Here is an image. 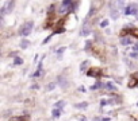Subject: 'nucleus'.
I'll list each match as a JSON object with an SVG mask.
<instances>
[{
    "label": "nucleus",
    "instance_id": "9d476101",
    "mask_svg": "<svg viewBox=\"0 0 138 121\" xmlns=\"http://www.w3.org/2000/svg\"><path fill=\"white\" fill-rule=\"evenodd\" d=\"M41 70H42V65H41V63H39V65H38V70H37V73H35V74H34L33 77H38L39 74H41Z\"/></svg>",
    "mask_w": 138,
    "mask_h": 121
},
{
    "label": "nucleus",
    "instance_id": "20e7f679",
    "mask_svg": "<svg viewBox=\"0 0 138 121\" xmlns=\"http://www.w3.org/2000/svg\"><path fill=\"white\" fill-rule=\"evenodd\" d=\"M100 71H102L100 69H91L87 74H88L89 77H98V75H100V74H102Z\"/></svg>",
    "mask_w": 138,
    "mask_h": 121
},
{
    "label": "nucleus",
    "instance_id": "6e6552de",
    "mask_svg": "<svg viewBox=\"0 0 138 121\" xmlns=\"http://www.w3.org/2000/svg\"><path fill=\"white\" fill-rule=\"evenodd\" d=\"M121 43L122 44H130L131 43V38H123L121 40Z\"/></svg>",
    "mask_w": 138,
    "mask_h": 121
},
{
    "label": "nucleus",
    "instance_id": "4468645a",
    "mask_svg": "<svg viewBox=\"0 0 138 121\" xmlns=\"http://www.w3.org/2000/svg\"><path fill=\"white\" fill-rule=\"evenodd\" d=\"M100 26H102V27H107V26H108V20H103V22L100 23Z\"/></svg>",
    "mask_w": 138,
    "mask_h": 121
},
{
    "label": "nucleus",
    "instance_id": "0eeeda50",
    "mask_svg": "<svg viewBox=\"0 0 138 121\" xmlns=\"http://www.w3.org/2000/svg\"><path fill=\"white\" fill-rule=\"evenodd\" d=\"M60 116H61V110L54 108V109H53V117H54V118H58Z\"/></svg>",
    "mask_w": 138,
    "mask_h": 121
},
{
    "label": "nucleus",
    "instance_id": "9b49d317",
    "mask_svg": "<svg viewBox=\"0 0 138 121\" xmlns=\"http://www.w3.org/2000/svg\"><path fill=\"white\" fill-rule=\"evenodd\" d=\"M89 32H91V30H89L88 27H87V28L84 27V30H83V31H81V35H84V36H85V35H88Z\"/></svg>",
    "mask_w": 138,
    "mask_h": 121
},
{
    "label": "nucleus",
    "instance_id": "f03ea898",
    "mask_svg": "<svg viewBox=\"0 0 138 121\" xmlns=\"http://www.w3.org/2000/svg\"><path fill=\"white\" fill-rule=\"evenodd\" d=\"M34 28V23L33 22H26L24 24H23L22 27H20V30H19V34L22 35V36H27L28 34L33 31Z\"/></svg>",
    "mask_w": 138,
    "mask_h": 121
},
{
    "label": "nucleus",
    "instance_id": "aec40b11",
    "mask_svg": "<svg viewBox=\"0 0 138 121\" xmlns=\"http://www.w3.org/2000/svg\"><path fill=\"white\" fill-rule=\"evenodd\" d=\"M137 105H138V104H137Z\"/></svg>",
    "mask_w": 138,
    "mask_h": 121
},
{
    "label": "nucleus",
    "instance_id": "a211bd4d",
    "mask_svg": "<svg viewBox=\"0 0 138 121\" xmlns=\"http://www.w3.org/2000/svg\"><path fill=\"white\" fill-rule=\"evenodd\" d=\"M134 50H135V51H138V44L135 46V47H134Z\"/></svg>",
    "mask_w": 138,
    "mask_h": 121
},
{
    "label": "nucleus",
    "instance_id": "39448f33",
    "mask_svg": "<svg viewBox=\"0 0 138 121\" xmlns=\"http://www.w3.org/2000/svg\"><path fill=\"white\" fill-rule=\"evenodd\" d=\"M87 106H88V102H80V104L75 105V108H77V109H84V108H87Z\"/></svg>",
    "mask_w": 138,
    "mask_h": 121
},
{
    "label": "nucleus",
    "instance_id": "6ab92c4d",
    "mask_svg": "<svg viewBox=\"0 0 138 121\" xmlns=\"http://www.w3.org/2000/svg\"><path fill=\"white\" fill-rule=\"evenodd\" d=\"M137 77H138V74H137Z\"/></svg>",
    "mask_w": 138,
    "mask_h": 121
},
{
    "label": "nucleus",
    "instance_id": "1a4fd4ad",
    "mask_svg": "<svg viewBox=\"0 0 138 121\" xmlns=\"http://www.w3.org/2000/svg\"><path fill=\"white\" fill-rule=\"evenodd\" d=\"M64 105H65V102H64V101H58V102L55 104V109H61Z\"/></svg>",
    "mask_w": 138,
    "mask_h": 121
},
{
    "label": "nucleus",
    "instance_id": "2eb2a0df",
    "mask_svg": "<svg viewBox=\"0 0 138 121\" xmlns=\"http://www.w3.org/2000/svg\"><path fill=\"white\" fill-rule=\"evenodd\" d=\"M10 121H23V118L22 117H12Z\"/></svg>",
    "mask_w": 138,
    "mask_h": 121
},
{
    "label": "nucleus",
    "instance_id": "f8f14e48",
    "mask_svg": "<svg viewBox=\"0 0 138 121\" xmlns=\"http://www.w3.org/2000/svg\"><path fill=\"white\" fill-rule=\"evenodd\" d=\"M106 88H107V89H110V90H115V86H114V85H112L111 82L107 83V85H106Z\"/></svg>",
    "mask_w": 138,
    "mask_h": 121
},
{
    "label": "nucleus",
    "instance_id": "dca6fc26",
    "mask_svg": "<svg viewBox=\"0 0 138 121\" xmlns=\"http://www.w3.org/2000/svg\"><path fill=\"white\" fill-rule=\"evenodd\" d=\"M99 88H102V83H100V82H98L96 85H94V86H92V89H94V90H95V89H99Z\"/></svg>",
    "mask_w": 138,
    "mask_h": 121
},
{
    "label": "nucleus",
    "instance_id": "7ed1b4c3",
    "mask_svg": "<svg viewBox=\"0 0 138 121\" xmlns=\"http://www.w3.org/2000/svg\"><path fill=\"white\" fill-rule=\"evenodd\" d=\"M127 15H137L138 12V7L135 4H130V6L126 7V11H125Z\"/></svg>",
    "mask_w": 138,
    "mask_h": 121
},
{
    "label": "nucleus",
    "instance_id": "f3484780",
    "mask_svg": "<svg viewBox=\"0 0 138 121\" xmlns=\"http://www.w3.org/2000/svg\"><path fill=\"white\" fill-rule=\"evenodd\" d=\"M87 63H88L87 60H85V62H83V65H81V70H84V67H85V65H87Z\"/></svg>",
    "mask_w": 138,
    "mask_h": 121
},
{
    "label": "nucleus",
    "instance_id": "ddd939ff",
    "mask_svg": "<svg viewBox=\"0 0 138 121\" xmlns=\"http://www.w3.org/2000/svg\"><path fill=\"white\" fill-rule=\"evenodd\" d=\"M22 63H23V60L20 59L19 57H16V58H15V65H22Z\"/></svg>",
    "mask_w": 138,
    "mask_h": 121
},
{
    "label": "nucleus",
    "instance_id": "f257e3e1",
    "mask_svg": "<svg viewBox=\"0 0 138 121\" xmlns=\"http://www.w3.org/2000/svg\"><path fill=\"white\" fill-rule=\"evenodd\" d=\"M75 3L73 1H62L61 3V7L58 8V11H60V14H68L69 11H72V10H75Z\"/></svg>",
    "mask_w": 138,
    "mask_h": 121
},
{
    "label": "nucleus",
    "instance_id": "423d86ee",
    "mask_svg": "<svg viewBox=\"0 0 138 121\" xmlns=\"http://www.w3.org/2000/svg\"><path fill=\"white\" fill-rule=\"evenodd\" d=\"M28 40H26V39H22V42H20V47H22V50H24V49H27L28 47Z\"/></svg>",
    "mask_w": 138,
    "mask_h": 121
}]
</instances>
